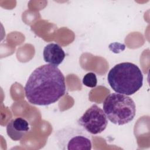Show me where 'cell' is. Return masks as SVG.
<instances>
[{"label":"cell","instance_id":"cell-1","mask_svg":"<svg viewBox=\"0 0 150 150\" xmlns=\"http://www.w3.org/2000/svg\"><path fill=\"white\" fill-rule=\"evenodd\" d=\"M24 89L26 99L30 104L48 105L64 95L65 77L57 66L44 64L33 70Z\"/></svg>","mask_w":150,"mask_h":150},{"label":"cell","instance_id":"cell-3","mask_svg":"<svg viewBox=\"0 0 150 150\" xmlns=\"http://www.w3.org/2000/svg\"><path fill=\"white\" fill-rule=\"evenodd\" d=\"M103 110L107 118L113 124L122 125L134 118L136 107L133 100L128 96L117 93L108 95L103 102Z\"/></svg>","mask_w":150,"mask_h":150},{"label":"cell","instance_id":"cell-2","mask_svg":"<svg viewBox=\"0 0 150 150\" xmlns=\"http://www.w3.org/2000/svg\"><path fill=\"white\" fill-rule=\"evenodd\" d=\"M107 80L114 91L130 96L142 87L143 74L136 64L124 62L118 63L111 69L107 75Z\"/></svg>","mask_w":150,"mask_h":150},{"label":"cell","instance_id":"cell-7","mask_svg":"<svg viewBox=\"0 0 150 150\" xmlns=\"http://www.w3.org/2000/svg\"><path fill=\"white\" fill-rule=\"evenodd\" d=\"M43 56L45 62L57 66L64 59L65 53L60 46L52 43L45 47Z\"/></svg>","mask_w":150,"mask_h":150},{"label":"cell","instance_id":"cell-6","mask_svg":"<svg viewBox=\"0 0 150 150\" xmlns=\"http://www.w3.org/2000/svg\"><path fill=\"white\" fill-rule=\"evenodd\" d=\"M30 126L25 119L18 117L11 120L6 125V132L13 141L21 140L29 131Z\"/></svg>","mask_w":150,"mask_h":150},{"label":"cell","instance_id":"cell-8","mask_svg":"<svg viewBox=\"0 0 150 150\" xmlns=\"http://www.w3.org/2000/svg\"><path fill=\"white\" fill-rule=\"evenodd\" d=\"M83 83L87 87L91 88L95 87L97 83V79L96 74L93 72L87 73L83 77Z\"/></svg>","mask_w":150,"mask_h":150},{"label":"cell","instance_id":"cell-5","mask_svg":"<svg viewBox=\"0 0 150 150\" xmlns=\"http://www.w3.org/2000/svg\"><path fill=\"white\" fill-rule=\"evenodd\" d=\"M77 124L87 132L96 135L105 130L108 120L104 111L97 105L93 104L79 118Z\"/></svg>","mask_w":150,"mask_h":150},{"label":"cell","instance_id":"cell-4","mask_svg":"<svg viewBox=\"0 0 150 150\" xmlns=\"http://www.w3.org/2000/svg\"><path fill=\"white\" fill-rule=\"evenodd\" d=\"M56 143L63 150H90L92 147L90 135L81 129L74 127H66L55 133Z\"/></svg>","mask_w":150,"mask_h":150}]
</instances>
